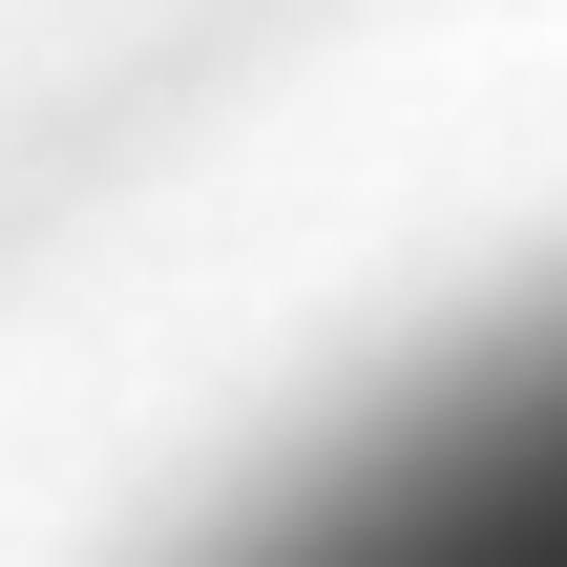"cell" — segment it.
Here are the masks:
<instances>
[{
    "label": "cell",
    "mask_w": 567,
    "mask_h": 567,
    "mask_svg": "<svg viewBox=\"0 0 567 567\" xmlns=\"http://www.w3.org/2000/svg\"><path fill=\"white\" fill-rule=\"evenodd\" d=\"M189 567H567V295L337 400Z\"/></svg>",
    "instance_id": "obj_1"
}]
</instances>
